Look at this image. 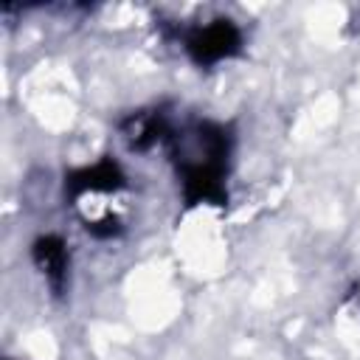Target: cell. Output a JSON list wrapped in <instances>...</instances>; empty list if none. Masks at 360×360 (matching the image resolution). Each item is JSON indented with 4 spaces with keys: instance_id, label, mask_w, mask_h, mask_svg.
Here are the masks:
<instances>
[{
    "instance_id": "7a4b0ae2",
    "label": "cell",
    "mask_w": 360,
    "mask_h": 360,
    "mask_svg": "<svg viewBox=\"0 0 360 360\" xmlns=\"http://www.w3.org/2000/svg\"><path fill=\"white\" fill-rule=\"evenodd\" d=\"M239 51L242 31L225 17H217L208 25H197L186 34V53L200 68H214L225 59H233Z\"/></svg>"
},
{
    "instance_id": "8992f818",
    "label": "cell",
    "mask_w": 360,
    "mask_h": 360,
    "mask_svg": "<svg viewBox=\"0 0 360 360\" xmlns=\"http://www.w3.org/2000/svg\"><path fill=\"white\" fill-rule=\"evenodd\" d=\"M84 228H87V233H90L93 239H112V236H118V233L124 231L121 219L112 217V214H107V217H101V219H96V222H87Z\"/></svg>"
},
{
    "instance_id": "6da1fadb",
    "label": "cell",
    "mask_w": 360,
    "mask_h": 360,
    "mask_svg": "<svg viewBox=\"0 0 360 360\" xmlns=\"http://www.w3.org/2000/svg\"><path fill=\"white\" fill-rule=\"evenodd\" d=\"M166 141L177 166L186 205H228L225 177L233 146L228 127L217 121H194L183 132H169Z\"/></svg>"
},
{
    "instance_id": "3957f363",
    "label": "cell",
    "mask_w": 360,
    "mask_h": 360,
    "mask_svg": "<svg viewBox=\"0 0 360 360\" xmlns=\"http://www.w3.org/2000/svg\"><path fill=\"white\" fill-rule=\"evenodd\" d=\"M124 186H127V177L112 158H101L93 166H82V169L65 174V197L68 200H79L87 191L110 194V191H118Z\"/></svg>"
},
{
    "instance_id": "5b68a950",
    "label": "cell",
    "mask_w": 360,
    "mask_h": 360,
    "mask_svg": "<svg viewBox=\"0 0 360 360\" xmlns=\"http://www.w3.org/2000/svg\"><path fill=\"white\" fill-rule=\"evenodd\" d=\"M169 124H166V115L160 110H141V112H132L124 124H121V135L127 141L129 149L135 152H146L149 146H155L158 141H166L169 138Z\"/></svg>"
},
{
    "instance_id": "277c9868",
    "label": "cell",
    "mask_w": 360,
    "mask_h": 360,
    "mask_svg": "<svg viewBox=\"0 0 360 360\" xmlns=\"http://www.w3.org/2000/svg\"><path fill=\"white\" fill-rule=\"evenodd\" d=\"M31 259H34V267L42 273L45 284L51 287V292L62 295L68 287V273H70V253H68L65 239L56 233L37 236L31 245Z\"/></svg>"
}]
</instances>
